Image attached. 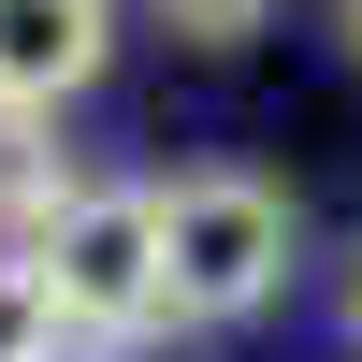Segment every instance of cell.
<instances>
[{
    "instance_id": "1",
    "label": "cell",
    "mask_w": 362,
    "mask_h": 362,
    "mask_svg": "<svg viewBox=\"0 0 362 362\" xmlns=\"http://www.w3.org/2000/svg\"><path fill=\"white\" fill-rule=\"evenodd\" d=\"M305 261V203L247 160H203L160 174V290H174V334H247L261 305L290 290Z\"/></svg>"
},
{
    "instance_id": "2",
    "label": "cell",
    "mask_w": 362,
    "mask_h": 362,
    "mask_svg": "<svg viewBox=\"0 0 362 362\" xmlns=\"http://www.w3.org/2000/svg\"><path fill=\"white\" fill-rule=\"evenodd\" d=\"M29 276L58 290L73 348H145V334H174V290H160V174H87V189L29 232Z\"/></svg>"
},
{
    "instance_id": "3",
    "label": "cell",
    "mask_w": 362,
    "mask_h": 362,
    "mask_svg": "<svg viewBox=\"0 0 362 362\" xmlns=\"http://www.w3.org/2000/svg\"><path fill=\"white\" fill-rule=\"evenodd\" d=\"M116 58V0H0V116L87 102Z\"/></svg>"
},
{
    "instance_id": "4",
    "label": "cell",
    "mask_w": 362,
    "mask_h": 362,
    "mask_svg": "<svg viewBox=\"0 0 362 362\" xmlns=\"http://www.w3.org/2000/svg\"><path fill=\"white\" fill-rule=\"evenodd\" d=\"M73 145H58V116H0V247H29V232L73 203Z\"/></svg>"
},
{
    "instance_id": "5",
    "label": "cell",
    "mask_w": 362,
    "mask_h": 362,
    "mask_svg": "<svg viewBox=\"0 0 362 362\" xmlns=\"http://www.w3.org/2000/svg\"><path fill=\"white\" fill-rule=\"evenodd\" d=\"M0 362H73V319L29 276V247H0Z\"/></svg>"
},
{
    "instance_id": "6",
    "label": "cell",
    "mask_w": 362,
    "mask_h": 362,
    "mask_svg": "<svg viewBox=\"0 0 362 362\" xmlns=\"http://www.w3.org/2000/svg\"><path fill=\"white\" fill-rule=\"evenodd\" d=\"M276 15H290V0H145V29H174L189 58H247Z\"/></svg>"
},
{
    "instance_id": "7",
    "label": "cell",
    "mask_w": 362,
    "mask_h": 362,
    "mask_svg": "<svg viewBox=\"0 0 362 362\" xmlns=\"http://www.w3.org/2000/svg\"><path fill=\"white\" fill-rule=\"evenodd\" d=\"M334 319H348V348H362V247H348V276H334Z\"/></svg>"
},
{
    "instance_id": "8",
    "label": "cell",
    "mask_w": 362,
    "mask_h": 362,
    "mask_svg": "<svg viewBox=\"0 0 362 362\" xmlns=\"http://www.w3.org/2000/svg\"><path fill=\"white\" fill-rule=\"evenodd\" d=\"M334 29H348V58H362V0H334Z\"/></svg>"
}]
</instances>
